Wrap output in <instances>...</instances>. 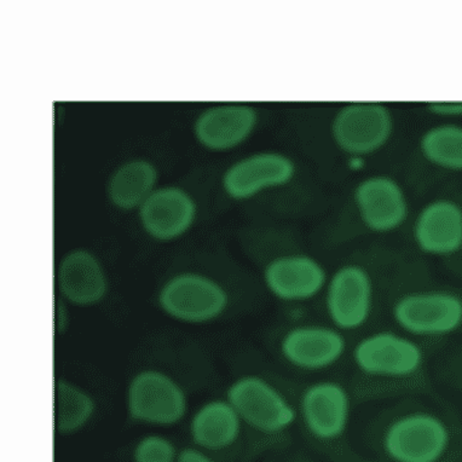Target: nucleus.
Listing matches in <instances>:
<instances>
[{"mask_svg":"<svg viewBox=\"0 0 462 462\" xmlns=\"http://www.w3.org/2000/svg\"><path fill=\"white\" fill-rule=\"evenodd\" d=\"M127 417L152 428H173L182 422L189 411L184 387L169 373L156 368L134 373L126 386Z\"/></svg>","mask_w":462,"mask_h":462,"instance_id":"obj_1","label":"nucleus"},{"mask_svg":"<svg viewBox=\"0 0 462 462\" xmlns=\"http://www.w3.org/2000/svg\"><path fill=\"white\" fill-rule=\"evenodd\" d=\"M156 304L160 311L184 325H208L226 314L230 305L226 288L200 273H180L160 287Z\"/></svg>","mask_w":462,"mask_h":462,"instance_id":"obj_2","label":"nucleus"},{"mask_svg":"<svg viewBox=\"0 0 462 462\" xmlns=\"http://www.w3.org/2000/svg\"><path fill=\"white\" fill-rule=\"evenodd\" d=\"M226 398L241 421L263 435L286 432L300 417L292 402L261 375L239 376L227 386Z\"/></svg>","mask_w":462,"mask_h":462,"instance_id":"obj_3","label":"nucleus"},{"mask_svg":"<svg viewBox=\"0 0 462 462\" xmlns=\"http://www.w3.org/2000/svg\"><path fill=\"white\" fill-rule=\"evenodd\" d=\"M393 130V114L380 102L346 103L330 122L333 143L349 158L365 159L382 151Z\"/></svg>","mask_w":462,"mask_h":462,"instance_id":"obj_4","label":"nucleus"},{"mask_svg":"<svg viewBox=\"0 0 462 462\" xmlns=\"http://www.w3.org/2000/svg\"><path fill=\"white\" fill-rule=\"evenodd\" d=\"M450 444L449 426L428 411H413L394 419L383 436V451L393 462H439Z\"/></svg>","mask_w":462,"mask_h":462,"instance_id":"obj_5","label":"nucleus"},{"mask_svg":"<svg viewBox=\"0 0 462 462\" xmlns=\"http://www.w3.org/2000/svg\"><path fill=\"white\" fill-rule=\"evenodd\" d=\"M394 323L411 337H440L462 327V298L449 291L402 294L393 305Z\"/></svg>","mask_w":462,"mask_h":462,"instance_id":"obj_6","label":"nucleus"},{"mask_svg":"<svg viewBox=\"0 0 462 462\" xmlns=\"http://www.w3.org/2000/svg\"><path fill=\"white\" fill-rule=\"evenodd\" d=\"M353 361L365 375L406 379L420 371L425 353L413 337L382 330L368 334L355 345Z\"/></svg>","mask_w":462,"mask_h":462,"instance_id":"obj_7","label":"nucleus"},{"mask_svg":"<svg viewBox=\"0 0 462 462\" xmlns=\"http://www.w3.org/2000/svg\"><path fill=\"white\" fill-rule=\"evenodd\" d=\"M323 293L327 315L341 332L360 329L371 318L375 287L371 273L364 265H341L329 276Z\"/></svg>","mask_w":462,"mask_h":462,"instance_id":"obj_8","label":"nucleus"},{"mask_svg":"<svg viewBox=\"0 0 462 462\" xmlns=\"http://www.w3.org/2000/svg\"><path fill=\"white\" fill-rule=\"evenodd\" d=\"M296 175L297 163L291 156L275 151L258 152L227 167L222 186L227 198L244 201L266 189L287 186Z\"/></svg>","mask_w":462,"mask_h":462,"instance_id":"obj_9","label":"nucleus"},{"mask_svg":"<svg viewBox=\"0 0 462 462\" xmlns=\"http://www.w3.org/2000/svg\"><path fill=\"white\" fill-rule=\"evenodd\" d=\"M298 414L314 439L321 442L340 439L350 425L349 391L334 380L312 383L300 394Z\"/></svg>","mask_w":462,"mask_h":462,"instance_id":"obj_10","label":"nucleus"},{"mask_svg":"<svg viewBox=\"0 0 462 462\" xmlns=\"http://www.w3.org/2000/svg\"><path fill=\"white\" fill-rule=\"evenodd\" d=\"M353 199L362 224L372 233H393L410 216L406 190L390 176L365 177L355 187Z\"/></svg>","mask_w":462,"mask_h":462,"instance_id":"obj_11","label":"nucleus"},{"mask_svg":"<svg viewBox=\"0 0 462 462\" xmlns=\"http://www.w3.org/2000/svg\"><path fill=\"white\" fill-rule=\"evenodd\" d=\"M329 275L319 259L309 254L273 258L263 270L266 291L284 303H307L325 292Z\"/></svg>","mask_w":462,"mask_h":462,"instance_id":"obj_12","label":"nucleus"},{"mask_svg":"<svg viewBox=\"0 0 462 462\" xmlns=\"http://www.w3.org/2000/svg\"><path fill=\"white\" fill-rule=\"evenodd\" d=\"M55 282L59 298L76 308L97 307L110 290L105 265L87 248H73L63 254L57 265Z\"/></svg>","mask_w":462,"mask_h":462,"instance_id":"obj_13","label":"nucleus"},{"mask_svg":"<svg viewBox=\"0 0 462 462\" xmlns=\"http://www.w3.org/2000/svg\"><path fill=\"white\" fill-rule=\"evenodd\" d=\"M279 349L283 360L305 372L332 368L344 357L346 337L336 327L294 326L281 337Z\"/></svg>","mask_w":462,"mask_h":462,"instance_id":"obj_14","label":"nucleus"},{"mask_svg":"<svg viewBox=\"0 0 462 462\" xmlns=\"http://www.w3.org/2000/svg\"><path fill=\"white\" fill-rule=\"evenodd\" d=\"M197 215V202L180 187L156 188L138 208L142 229L158 243H172L186 236Z\"/></svg>","mask_w":462,"mask_h":462,"instance_id":"obj_15","label":"nucleus"},{"mask_svg":"<svg viewBox=\"0 0 462 462\" xmlns=\"http://www.w3.org/2000/svg\"><path fill=\"white\" fill-rule=\"evenodd\" d=\"M413 240L421 254L444 258L462 250V206L451 199H436L419 211Z\"/></svg>","mask_w":462,"mask_h":462,"instance_id":"obj_16","label":"nucleus"},{"mask_svg":"<svg viewBox=\"0 0 462 462\" xmlns=\"http://www.w3.org/2000/svg\"><path fill=\"white\" fill-rule=\"evenodd\" d=\"M258 118L257 110L247 103L212 106L198 116L194 124L195 138L209 151H230L254 134Z\"/></svg>","mask_w":462,"mask_h":462,"instance_id":"obj_17","label":"nucleus"},{"mask_svg":"<svg viewBox=\"0 0 462 462\" xmlns=\"http://www.w3.org/2000/svg\"><path fill=\"white\" fill-rule=\"evenodd\" d=\"M243 425L226 398L211 400L194 411L189 422V436L194 446L208 453L224 450L237 442Z\"/></svg>","mask_w":462,"mask_h":462,"instance_id":"obj_18","label":"nucleus"},{"mask_svg":"<svg viewBox=\"0 0 462 462\" xmlns=\"http://www.w3.org/2000/svg\"><path fill=\"white\" fill-rule=\"evenodd\" d=\"M158 179V169L149 160H127L110 176L106 184L108 200L120 211L138 209L156 189Z\"/></svg>","mask_w":462,"mask_h":462,"instance_id":"obj_19","label":"nucleus"},{"mask_svg":"<svg viewBox=\"0 0 462 462\" xmlns=\"http://www.w3.org/2000/svg\"><path fill=\"white\" fill-rule=\"evenodd\" d=\"M53 391L57 435L72 437L83 431L97 411L94 396L79 383L66 378H57Z\"/></svg>","mask_w":462,"mask_h":462,"instance_id":"obj_20","label":"nucleus"},{"mask_svg":"<svg viewBox=\"0 0 462 462\" xmlns=\"http://www.w3.org/2000/svg\"><path fill=\"white\" fill-rule=\"evenodd\" d=\"M419 149L432 166L450 172H462V126L439 124L421 134Z\"/></svg>","mask_w":462,"mask_h":462,"instance_id":"obj_21","label":"nucleus"},{"mask_svg":"<svg viewBox=\"0 0 462 462\" xmlns=\"http://www.w3.org/2000/svg\"><path fill=\"white\" fill-rule=\"evenodd\" d=\"M179 450L172 440L162 435L142 437L133 450L134 462H176Z\"/></svg>","mask_w":462,"mask_h":462,"instance_id":"obj_22","label":"nucleus"},{"mask_svg":"<svg viewBox=\"0 0 462 462\" xmlns=\"http://www.w3.org/2000/svg\"><path fill=\"white\" fill-rule=\"evenodd\" d=\"M428 110L439 118H462V101H435L428 103Z\"/></svg>","mask_w":462,"mask_h":462,"instance_id":"obj_23","label":"nucleus"},{"mask_svg":"<svg viewBox=\"0 0 462 462\" xmlns=\"http://www.w3.org/2000/svg\"><path fill=\"white\" fill-rule=\"evenodd\" d=\"M176 462H216L208 454V451L197 446L184 447L179 450Z\"/></svg>","mask_w":462,"mask_h":462,"instance_id":"obj_24","label":"nucleus"},{"mask_svg":"<svg viewBox=\"0 0 462 462\" xmlns=\"http://www.w3.org/2000/svg\"><path fill=\"white\" fill-rule=\"evenodd\" d=\"M69 305L63 301L61 298L57 297L55 303V329L59 336L67 332L69 327Z\"/></svg>","mask_w":462,"mask_h":462,"instance_id":"obj_25","label":"nucleus"}]
</instances>
